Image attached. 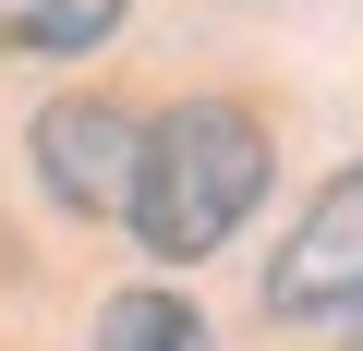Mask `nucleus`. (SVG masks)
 <instances>
[{
  "label": "nucleus",
  "instance_id": "nucleus-1",
  "mask_svg": "<svg viewBox=\"0 0 363 351\" xmlns=\"http://www.w3.org/2000/svg\"><path fill=\"white\" fill-rule=\"evenodd\" d=\"M267 194V121L242 97H182L145 121V194H133V230L145 255H218Z\"/></svg>",
  "mask_w": 363,
  "mask_h": 351
},
{
  "label": "nucleus",
  "instance_id": "nucleus-2",
  "mask_svg": "<svg viewBox=\"0 0 363 351\" xmlns=\"http://www.w3.org/2000/svg\"><path fill=\"white\" fill-rule=\"evenodd\" d=\"M37 182L73 218H133V194H145V121L121 97H49L37 109Z\"/></svg>",
  "mask_w": 363,
  "mask_h": 351
},
{
  "label": "nucleus",
  "instance_id": "nucleus-3",
  "mask_svg": "<svg viewBox=\"0 0 363 351\" xmlns=\"http://www.w3.org/2000/svg\"><path fill=\"white\" fill-rule=\"evenodd\" d=\"M267 315H363V169L315 182V206L291 218L279 267H267Z\"/></svg>",
  "mask_w": 363,
  "mask_h": 351
},
{
  "label": "nucleus",
  "instance_id": "nucleus-4",
  "mask_svg": "<svg viewBox=\"0 0 363 351\" xmlns=\"http://www.w3.org/2000/svg\"><path fill=\"white\" fill-rule=\"evenodd\" d=\"M97 351H206V315L182 303V291H109Z\"/></svg>",
  "mask_w": 363,
  "mask_h": 351
},
{
  "label": "nucleus",
  "instance_id": "nucleus-5",
  "mask_svg": "<svg viewBox=\"0 0 363 351\" xmlns=\"http://www.w3.org/2000/svg\"><path fill=\"white\" fill-rule=\"evenodd\" d=\"M133 0H0V49H97Z\"/></svg>",
  "mask_w": 363,
  "mask_h": 351
},
{
  "label": "nucleus",
  "instance_id": "nucleus-6",
  "mask_svg": "<svg viewBox=\"0 0 363 351\" xmlns=\"http://www.w3.org/2000/svg\"><path fill=\"white\" fill-rule=\"evenodd\" d=\"M351 351H363V327H351Z\"/></svg>",
  "mask_w": 363,
  "mask_h": 351
}]
</instances>
